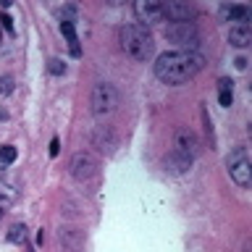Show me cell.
<instances>
[{
    "label": "cell",
    "instance_id": "obj_2",
    "mask_svg": "<svg viewBox=\"0 0 252 252\" xmlns=\"http://www.w3.org/2000/svg\"><path fill=\"white\" fill-rule=\"evenodd\" d=\"M121 47L126 50V55L139 63H145L153 58V50H155V42L150 37V32L142 27V24H126L121 29Z\"/></svg>",
    "mask_w": 252,
    "mask_h": 252
},
{
    "label": "cell",
    "instance_id": "obj_7",
    "mask_svg": "<svg viewBox=\"0 0 252 252\" xmlns=\"http://www.w3.org/2000/svg\"><path fill=\"white\" fill-rule=\"evenodd\" d=\"M160 11L165 13V19L173 21V24H187L192 19V5H189V0H163Z\"/></svg>",
    "mask_w": 252,
    "mask_h": 252
},
{
    "label": "cell",
    "instance_id": "obj_9",
    "mask_svg": "<svg viewBox=\"0 0 252 252\" xmlns=\"http://www.w3.org/2000/svg\"><path fill=\"white\" fill-rule=\"evenodd\" d=\"M58 242L63 244L66 252H82L84 250V231L71 228V226H63L58 231Z\"/></svg>",
    "mask_w": 252,
    "mask_h": 252
},
{
    "label": "cell",
    "instance_id": "obj_5",
    "mask_svg": "<svg viewBox=\"0 0 252 252\" xmlns=\"http://www.w3.org/2000/svg\"><path fill=\"white\" fill-rule=\"evenodd\" d=\"M97 168H100L97 158H94L92 153H87V150L76 153L74 158H71V165H68L71 176H74L76 181H90L94 173H97Z\"/></svg>",
    "mask_w": 252,
    "mask_h": 252
},
{
    "label": "cell",
    "instance_id": "obj_15",
    "mask_svg": "<svg viewBox=\"0 0 252 252\" xmlns=\"http://www.w3.org/2000/svg\"><path fill=\"white\" fill-rule=\"evenodd\" d=\"M223 19L226 21H236V24H247L250 21V8L247 5H231V8H223Z\"/></svg>",
    "mask_w": 252,
    "mask_h": 252
},
{
    "label": "cell",
    "instance_id": "obj_6",
    "mask_svg": "<svg viewBox=\"0 0 252 252\" xmlns=\"http://www.w3.org/2000/svg\"><path fill=\"white\" fill-rule=\"evenodd\" d=\"M165 37L173 39L176 45H181V50H194L197 47V29L192 24H171L165 27Z\"/></svg>",
    "mask_w": 252,
    "mask_h": 252
},
{
    "label": "cell",
    "instance_id": "obj_3",
    "mask_svg": "<svg viewBox=\"0 0 252 252\" xmlns=\"http://www.w3.org/2000/svg\"><path fill=\"white\" fill-rule=\"evenodd\" d=\"M226 168H228V176H231V181L236 187L247 189L252 181V163H250L247 147H234L226 158Z\"/></svg>",
    "mask_w": 252,
    "mask_h": 252
},
{
    "label": "cell",
    "instance_id": "obj_10",
    "mask_svg": "<svg viewBox=\"0 0 252 252\" xmlns=\"http://www.w3.org/2000/svg\"><path fill=\"white\" fill-rule=\"evenodd\" d=\"M16 200H19V184L11 176H3L0 179V210L16 205Z\"/></svg>",
    "mask_w": 252,
    "mask_h": 252
},
{
    "label": "cell",
    "instance_id": "obj_23",
    "mask_svg": "<svg viewBox=\"0 0 252 252\" xmlns=\"http://www.w3.org/2000/svg\"><path fill=\"white\" fill-rule=\"evenodd\" d=\"M0 5H3V8H11V5H13V0H0Z\"/></svg>",
    "mask_w": 252,
    "mask_h": 252
},
{
    "label": "cell",
    "instance_id": "obj_12",
    "mask_svg": "<svg viewBox=\"0 0 252 252\" xmlns=\"http://www.w3.org/2000/svg\"><path fill=\"white\" fill-rule=\"evenodd\" d=\"M228 42H231L234 47H247L252 42L250 24H236V27H231V32H228Z\"/></svg>",
    "mask_w": 252,
    "mask_h": 252
},
{
    "label": "cell",
    "instance_id": "obj_8",
    "mask_svg": "<svg viewBox=\"0 0 252 252\" xmlns=\"http://www.w3.org/2000/svg\"><path fill=\"white\" fill-rule=\"evenodd\" d=\"M160 3L163 0H134V13H137V19L142 24H153L163 16Z\"/></svg>",
    "mask_w": 252,
    "mask_h": 252
},
{
    "label": "cell",
    "instance_id": "obj_25",
    "mask_svg": "<svg viewBox=\"0 0 252 252\" xmlns=\"http://www.w3.org/2000/svg\"><path fill=\"white\" fill-rule=\"evenodd\" d=\"M0 218H3V210H0Z\"/></svg>",
    "mask_w": 252,
    "mask_h": 252
},
{
    "label": "cell",
    "instance_id": "obj_13",
    "mask_svg": "<svg viewBox=\"0 0 252 252\" xmlns=\"http://www.w3.org/2000/svg\"><path fill=\"white\" fill-rule=\"evenodd\" d=\"M165 165H168L171 173H184V171L192 168V158L181 155V153H176V150H171L168 158H165Z\"/></svg>",
    "mask_w": 252,
    "mask_h": 252
},
{
    "label": "cell",
    "instance_id": "obj_22",
    "mask_svg": "<svg viewBox=\"0 0 252 252\" xmlns=\"http://www.w3.org/2000/svg\"><path fill=\"white\" fill-rule=\"evenodd\" d=\"M58 153H61V139H58V137H53V142H50V155L55 158Z\"/></svg>",
    "mask_w": 252,
    "mask_h": 252
},
{
    "label": "cell",
    "instance_id": "obj_19",
    "mask_svg": "<svg viewBox=\"0 0 252 252\" xmlns=\"http://www.w3.org/2000/svg\"><path fill=\"white\" fill-rule=\"evenodd\" d=\"M47 71L55 74V76H61V74H66V63L58 61V58H50V61H47Z\"/></svg>",
    "mask_w": 252,
    "mask_h": 252
},
{
    "label": "cell",
    "instance_id": "obj_24",
    "mask_svg": "<svg viewBox=\"0 0 252 252\" xmlns=\"http://www.w3.org/2000/svg\"><path fill=\"white\" fill-rule=\"evenodd\" d=\"M108 3H110V5H124L126 0H108Z\"/></svg>",
    "mask_w": 252,
    "mask_h": 252
},
{
    "label": "cell",
    "instance_id": "obj_11",
    "mask_svg": "<svg viewBox=\"0 0 252 252\" xmlns=\"http://www.w3.org/2000/svg\"><path fill=\"white\" fill-rule=\"evenodd\" d=\"M173 150L181 155H189L194 158V150H197V137L189 129H179L176 131V142H173Z\"/></svg>",
    "mask_w": 252,
    "mask_h": 252
},
{
    "label": "cell",
    "instance_id": "obj_21",
    "mask_svg": "<svg viewBox=\"0 0 252 252\" xmlns=\"http://www.w3.org/2000/svg\"><path fill=\"white\" fill-rule=\"evenodd\" d=\"M0 24H3V29L8 32V34H16V29H13V19H11L8 13H3V16H0Z\"/></svg>",
    "mask_w": 252,
    "mask_h": 252
},
{
    "label": "cell",
    "instance_id": "obj_14",
    "mask_svg": "<svg viewBox=\"0 0 252 252\" xmlns=\"http://www.w3.org/2000/svg\"><path fill=\"white\" fill-rule=\"evenodd\" d=\"M61 32H63V37H66V42H68L71 55H74V58H79V55H82V47H79V37H76L74 21H66V19H63V21H61Z\"/></svg>",
    "mask_w": 252,
    "mask_h": 252
},
{
    "label": "cell",
    "instance_id": "obj_20",
    "mask_svg": "<svg viewBox=\"0 0 252 252\" xmlns=\"http://www.w3.org/2000/svg\"><path fill=\"white\" fill-rule=\"evenodd\" d=\"M13 92V76H0V94Z\"/></svg>",
    "mask_w": 252,
    "mask_h": 252
},
{
    "label": "cell",
    "instance_id": "obj_4",
    "mask_svg": "<svg viewBox=\"0 0 252 252\" xmlns=\"http://www.w3.org/2000/svg\"><path fill=\"white\" fill-rule=\"evenodd\" d=\"M116 105H118V92H116L113 84L102 82V84H97L92 90V113L97 118L110 116L116 110Z\"/></svg>",
    "mask_w": 252,
    "mask_h": 252
},
{
    "label": "cell",
    "instance_id": "obj_16",
    "mask_svg": "<svg viewBox=\"0 0 252 252\" xmlns=\"http://www.w3.org/2000/svg\"><path fill=\"white\" fill-rule=\"evenodd\" d=\"M218 100H220V105L228 108L234 102V84H231V79H220L218 82Z\"/></svg>",
    "mask_w": 252,
    "mask_h": 252
},
{
    "label": "cell",
    "instance_id": "obj_18",
    "mask_svg": "<svg viewBox=\"0 0 252 252\" xmlns=\"http://www.w3.org/2000/svg\"><path fill=\"white\" fill-rule=\"evenodd\" d=\"M16 158H19V150L13 145H3L0 147V165H11Z\"/></svg>",
    "mask_w": 252,
    "mask_h": 252
},
{
    "label": "cell",
    "instance_id": "obj_17",
    "mask_svg": "<svg viewBox=\"0 0 252 252\" xmlns=\"http://www.w3.org/2000/svg\"><path fill=\"white\" fill-rule=\"evenodd\" d=\"M24 239H27V226L24 223H13L8 228V242L11 244H24Z\"/></svg>",
    "mask_w": 252,
    "mask_h": 252
},
{
    "label": "cell",
    "instance_id": "obj_1",
    "mask_svg": "<svg viewBox=\"0 0 252 252\" xmlns=\"http://www.w3.org/2000/svg\"><path fill=\"white\" fill-rule=\"evenodd\" d=\"M205 68V58L197 50H173L163 53L155 61V76L163 84H184Z\"/></svg>",
    "mask_w": 252,
    "mask_h": 252
}]
</instances>
